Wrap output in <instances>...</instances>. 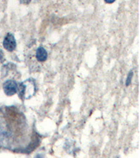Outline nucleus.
Returning <instances> with one entry per match:
<instances>
[{"instance_id": "nucleus-4", "label": "nucleus", "mask_w": 140, "mask_h": 158, "mask_svg": "<svg viewBox=\"0 0 140 158\" xmlns=\"http://www.w3.org/2000/svg\"><path fill=\"white\" fill-rule=\"evenodd\" d=\"M132 76H133V73H132V71H130V72L128 74V79H127V80H126V86H128L130 84Z\"/></svg>"}, {"instance_id": "nucleus-1", "label": "nucleus", "mask_w": 140, "mask_h": 158, "mask_svg": "<svg viewBox=\"0 0 140 158\" xmlns=\"http://www.w3.org/2000/svg\"><path fill=\"white\" fill-rule=\"evenodd\" d=\"M3 89L6 95L9 96H14L18 90L17 82L16 81L12 80H9L5 81L3 85Z\"/></svg>"}, {"instance_id": "nucleus-2", "label": "nucleus", "mask_w": 140, "mask_h": 158, "mask_svg": "<svg viewBox=\"0 0 140 158\" xmlns=\"http://www.w3.org/2000/svg\"><path fill=\"white\" fill-rule=\"evenodd\" d=\"M16 38L14 36V35L11 34V33H7L3 41V46L4 49L8 51V52H11L16 49Z\"/></svg>"}, {"instance_id": "nucleus-5", "label": "nucleus", "mask_w": 140, "mask_h": 158, "mask_svg": "<svg viewBox=\"0 0 140 158\" xmlns=\"http://www.w3.org/2000/svg\"><path fill=\"white\" fill-rule=\"evenodd\" d=\"M116 0H104V2H105L106 4H112Z\"/></svg>"}, {"instance_id": "nucleus-3", "label": "nucleus", "mask_w": 140, "mask_h": 158, "mask_svg": "<svg viewBox=\"0 0 140 158\" xmlns=\"http://www.w3.org/2000/svg\"><path fill=\"white\" fill-rule=\"evenodd\" d=\"M36 58L39 62H45L48 58V53L46 50L43 47L38 48L36 52Z\"/></svg>"}, {"instance_id": "nucleus-6", "label": "nucleus", "mask_w": 140, "mask_h": 158, "mask_svg": "<svg viewBox=\"0 0 140 158\" xmlns=\"http://www.w3.org/2000/svg\"><path fill=\"white\" fill-rule=\"evenodd\" d=\"M22 2H24V3H29V2H30V0H22Z\"/></svg>"}]
</instances>
